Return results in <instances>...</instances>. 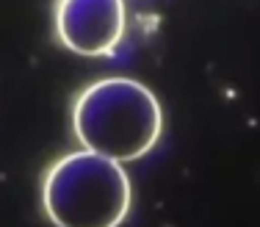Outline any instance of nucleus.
<instances>
[{"mask_svg":"<svg viewBox=\"0 0 260 227\" xmlns=\"http://www.w3.org/2000/svg\"><path fill=\"white\" fill-rule=\"evenodd\" d=\"M125 0H58L55 30L78 56H108L125 34Z\"/></svg>","mask_w":260,"mask_h":227,"instance_id":"7ed1b4c3","label":"nucleus"},{"mask_svg":"<svg viewBox=\"0 0 260 227\" xmlns=\"http://www.w3.org/2000/svg\"><path fill=\"white\" fill-rule=\"evenodd\" d=\"M133 200L122 164L78 150L58 158L42 180V208L55 227H119Z\"/></svg>","mask_w":260,"mask_h":227,"instance_id":"f03ea898","label":"nucleus"},{"mask_svg":"<svg viewBox=\"0 0 260 227\" xmlns=\"http://www.w3.org/2000/svg\"><path fill=\"white\" fill-rule=\"evenodd\" d=\"M72 127L83 150L116 164L147 155L160 139L158 97L133 78H103L86 86L72 106Z\"/></svg>","mask_w":260,"mask_h":227,"instance_id":"f257e3e1","label":"nucleus"}]
</instances>
